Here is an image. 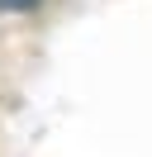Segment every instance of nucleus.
Returning a JSON list of instances; mask_svg holds the SVG:
<instances>
[{
  "label": "nucleus",
  "mask_w": 152,
  "mask_h": 157,
  "mask_svg": "<svg viewBox=\"0 0 152 157\" xmlns=\"http://www.w3.org/2000/svg\"><path fill=\"white\" fill-rule=\"evenodd\" d=\"M28 5H38V0H0V10H28Z\"/></svg>",
  "instance_id": "f257e3e1"
}]
</instances>
